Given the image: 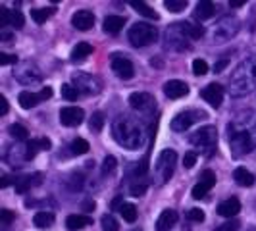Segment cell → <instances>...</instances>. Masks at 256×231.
I'll return each instance as SVG.
<instances>
[{
  "label": "cell",
  "mask_w": 256,
  "mask_h": 231,
  "mask_svg": "<svg viewBox=\"0 0 256 231\" xmlns=\"http://www.w3.org/2000/svg\"><path fill=\"white\" fill-rule=\"evenodd\" d=\"M256 87V58H246L233 70L230 77L231 96H244Z\"/></svg>",
  "instance_id": "cell-1"
},
{
  "label": "cell",
  "mask_w": 256,
  "mask_h": 231,
  "mask_svg": "<svg viewBox=\"0 0 256 231\" xmlns=\"http://www.w3.org/2000/svg\"><path fill=\"white\" fill-rule=\"evenodd\" d=\"M112 133H114V139L122 146H126L129 150H135L141 146L142 139H144V131L139 126V122L131 120L129 116H120L112 124Z\"/></svg>",
  "instance_id": "cell-2"
},
{
  "label": "cell",
  "mask_w": 256,
  "mask_h": 231,
  "mask_svg": "<svg viewBox=\"0 0 256 231\" xmlns=\"http://www.w3.org/2000/svg\"><path fill=\"white\" fill-rule=\"evenodd\" d=\"M230 142H231V150L235 156H243V154L250 152L254 148V139H252V131L250 129H237L233 124H230Z\"/></svg>",
  "instance_id": "cell-3"
},
{
  "label": "cell",
  "mask_w": 256,
  "mask_h": 231,
  "mask_svg": "<svg viewBox=\"0 0 256 231\" xmlns=\"http://www.w3.org/2000/svg\"><path fill=\"white\" fill-rule=\"evenodd\" d=\"M156 37H158L156 27L150 26V24H146V22H137V24H133V26L129 27L128 38H129V42H131L133 46H137V48L154 42Z\"/></svg>",
  "instance_id": "cell-4"
},
{
  "label": "cell",
  "mask_w": 256,
  "mask_h": 231,
  "mask_svg": "<svg viewBox=\"0 0 256 231\" xmlns=\"http://www.w3.org/2000/svg\"><path fill=\"white\" fill-rule=\"evenodd\" d=\"M176 162H178V154H176V150H172V148L162 150V154L158 156L156 172H158V176H160V181H162V183H166V181L174 176Z\"/></svg>",
  "instance_id": "cell-5"
},
{
  "label": "cell",
  "mask_w": 256,
  "mask_h": 231,
  "mask_svg": "<svg viewBox=\"0 0 256 231\" xmlns=\"http://www.w3.org/2000/svg\"><path fill=\"white\" fill-rule=\"evenodd\" d=\"M218 142V131L214 126H206L200 128L196 133L191 135V144L198 146V148H206V150H212Z\"/></svg>",
  "instance_id": "cell-6"
},
{
  "label": "cell",
  "mask_w": 256,
  "mask_h": 231,
  "mask_svg": "<svg viewBox=\"0 0 256 231\" xmlns=\"http://www.w3.org/2000/svg\"><path fill=\"white\" fill-rule=\"evenodd\" d=\"M74 87H76L79 92H85V94H96L102 89V83L100 79L94 76H89V74H74Z\"/></svg>",
  "instance_id": "cell-7"
},
{
  "label": "cell",
  "mask_w": 256,
  "mask_h": 231,
  "mask_svg": "<svg viewBox=\"0 0 256 231\" xmlns=\"http://www.w3.org/2000/svg\"><path fill=\"white\" fill-rule=\"evenodd\" d=\"M14 77L24 85H31V83H38L42 79V74L33 62H22L20 68L14 72Z\"/></svg>",
  "instance_id": "cell-8"
},
{
  "label": "cell",
  "mask_w": 256,
  "mask_h": 231,
  "mask_svg": "<svg viewBox=\"0 0 256 231\" xmlns=\"http://www.w3.org/2000/svg\"><path fill=\"white\" fill-rule=\"evenodd\" d=\"M204 116L206 114L204 112H200V110H187V112H180V114L172 120V129H174V131H178V133H183V131H187V129L191 128L194 122L202 120Z\"/></svg>",
  "instance_id": "cell-9"
},
{
  "label": "cell",
  "mask_w": 256,
  "mask_h": 231,
  "mask_svg": "<svg viewBox=\"0 0 256 231\" xmlns=\"http://www.w3.org/2000/svg\"><path fill=\"white\" fill-rule=\"evenodd\" d=\"M239 31V20L237 18H224L220 20V24L214 27V38L224 42V40H230L231 37H235Z\"/></svg>",
  "instance_id": "cell-10"
},
{
  "label": "cell",
  "mask_w": 256,
  "mask_h": 231,
  "mask_svg": "<svg viewBox=\"0 0 256 231\" xmlns=\"http://www.w3.org/2000/svg\"><path fill=\"white\" fill-rule=\"evenodd\" d=\"M85 120V112L83 108H77V106H66L60 110V124L66 128H76L81 126Z\"/></svg>",
  "instance_id": "cell-11"
},
{
  "label": "cell",
  "mask_w": 256,
  "mask_h": 231,
  "mask_svg": "<svg viewBox=\"0 0 256 231\" xmlns=\"http://www.w3.org/2000/svg\"><path fill=\"white\" fill-rule=\"evenodd\" d=\"M129 104L133 110H139V112H150L156 106V100H154L152 94L148 92H133L129 96Z\"/></svg>",
  "instance_id": "cell-12"
},
{
  "label": "cell",
  "mask_w": 256,
  "mask_h": 231,
  "mask_svg": "<svg viewBox=\"0 0 256 231\" xmlns=\"http://www.w3.org/2000/svg\"><path fill=\"white\" fill-rule=\"evenodd\" d=\"M200 96L212 108H220V104L224 100V87L220 83H210V85H206L204 89L200 90Z\"/></svg>",
  "instance_id": "cell-13"
},
{
  "label": "cell",
  "mask_w": 256,
  "mask_h": 231,
  "mask_svg": "<svg viewBox=\"0 0 256 231\" xmlns=\"http://www.w3.org/2000/svg\"><path fill=\"white\" fill-rule=\"evenodd\" d=\"M112 72L120 79H131L135 76V66L131 64V60L124 58V56H116L112 60Z\"/></svg>",
  "instance_id": "cell-14"
},
{
  "label": "cell",
  "mask_w": 256,
  "mask_h": 231,
  "mask_svg": "<svg viewBox=\"0 0 256 231\" xmlns=\"http://www.w3.org/2000/svg\"><path fill=\"white\" fill-rule=\"evenodd\" d=\"M164 94L172 100H178V98H183L189 94V85L185 81H180V79H172L164 85Z\"/></svg>",
  "instance_id": "cell-15"
},
{
  "label": "cell",
  "mask_w": 256,
  "mask_h": 231,
  "mask_svg": "<svg viewBox=\"0 0 256 231\" xmlns=\"http://www.w3.org/2000/svg\"><path fill=\"white\" fill-rule=\"evenodd\" d=\"M72 26L79 31H89L90 27L94 26V14L90 10H77L72 16Z\"/></svg>",
  "instance_id": "cell-16"
},
{
  "label": "cell",
  "mask_w": 256,
  "mask_h": 231,
  "mask_svg": "<svg viewBox=\"0 0 256 231\" xmlns=\"http://www.w3.org/2000/svg\"><path fill=\"white\" fill-rule=\"evenodd\" d=\"M176 222H178V212L176 210H164L156 220V231H172Z\"/></svg>",
  "instance_id": "cell-17"
},
{
  "label": "cell",
  "mask_w": 256,
  "mask_h": 231,
  "mask_svg": "<svg viewBox=\"0 0 256 231\" xmlns=\"http://www.w3.org/2000/svg\"><path fill=\"white\" fill-rule=\"evenodd\" d=\"M239 210H241V202H239V198H235V196H231L228 200L220 202V206H218V214L224 216V218H233V216H237Z\"/></svg>",
  "instance_id": "cell-18"
},
{
  "label": "cell",
  "mask_w": 256,
  "mask_h": 231,
  "mask_svg": "<svg viewBox=\"0 0 256 231\" xmlns=\"http://www.w3.org/2000/svg\"><path fill=\"white\" fill-rule=\"evenodd\" d=\"M18 100H20V106H22L24 110H31V108H35L38 102H42V96H40V92H29V90H24V92H20Z\"/></svg>",
  "instance_id": "cell-19"
},
{
  "label": "cell",
  "mask_w": 256,
  "mask_h": 231,
  "mask_svg": "<svg viewBox=\"0 0 256 231\" xmlns=\"http://www.w3.org/2000/svg\"><path fill=\"white\" fill-rule=\"evenodd\" d=\"M176 26L181 31V35L187 38H200L204 35V27L200 26H192V24H187V22H180Z\"/></svg>",
  "instance_id": "cell-20"
},
{
  "label": "cell",
  "mask_w": 256,
  "mask_h": 231,
  "mask_svg": "<svg viewBox=\"0 0 256 231\" xmlns=\"http://www.w3.org/2000/svg\"><path fill=\"white\" fill-rule=\"evenodd\" d=\"M124 26H126V18H122V16H108L104 20V31L110 33V35L120 33L124 29Z\"/></svg>",
  "instance_id": "cell-21"
},
{
  "label": "cell",
  "mask_w": 256,
  "mask_h": 231,
  "mask_svg": "<svg viewBox=\"0 0 256 231\" xmlns=\"http://www.w3.org/2000/svg\"><path fill=\"white\" fill-rule=\"evenodd\" d=\"M90 224H92V220L89 216H81V214H72V216H68V220H66V226H68L70 231L83 230V228H87Z\"/></svg>",
  "instance_id": "cell-22"
},
{
  "label": "cell",
  "mask_w": 256,
  "mask_h": 231,
  "mask_svg": "<svg viewBox=\"0 0 256 231\" xmlns=\"http://www.w3.org/2000/svg\"><path fill=\"white\" fill-rule=\"evenodd\" d=\"M216 14V6H214V2H210V0H202V2H198L196 4V10H194V18H198L200 22H204L208 18H212Z\"/></svg>",
  "instance_id": "cell-23"
},
{
  "label": "cell",
  "mask_w": 256,
  "mask_h": 231,
  "mask_svg": "<svg viewBox=\"0 0 256 231\" xmlns=\"http://www.w3.org/2000/svg\"><path fill=\"white\" fill-rule=\"evenodd\" d=\"M233 180L237 185H241V187H250L252 183H254V176L246 170V168H237L235 172H233Z\"/></svg>",
  "instance_id": "cell-24"
},
{
  "label": "cell",
  "mask_w": 256,
  "mask_h": 231,
  "mask_svg": "<svg viewBox=\"0 0 256 231\" xmlns=\"http://www.w3.org/2000/svg\"><path fill=\"white\" fill-rule=\"evenodd\" d=\"M90 54H92V44H89V42H79L77 46H74V50H72V60L74 62H83Z\"/></svg>",
  "instance_id": "cell-25"
},
{
  "label": "cell",
  "mask_w": 256,
  "mask_h": 231,
  "mask_svg": "<svg viewBox=\"0 0 256 231\" xmlns=\"http://www.w3.org/2000/svg\"><path fill=\"white\" fill-rule=\"evenodd\" d=\"M129 6H131V8H135V12H139L141 16L148 18V20H158V14L154 12L148 4L141 2V0H131V2H129Z\"/></svg>",
  "instance_id": "cell-26"
},
{
  "label": "cell",
  "mask_w": 256,
  "mask_h": 231,
  "mask_svg": "<svg viewBox=\"0 0 256 231\" xmlns=\"http://www.w3.org/2000/svg\"><path fill=\"white\" fill-rule=\"evenodd\" d=\"M33 224H35L37 228H40V230H46V228H50L52 224H54V214H52V212H46V210L37 212L35 218H33Z\"/></svg>",
  "instance_id": "cell-27"
},
{
  "label": "cell",
  "mask_w": 256,
  "mask_h": 231,
  "mask_svg": "<svg viewBox=\"0 0 256 231\" xmlns=\"http://www.w3.org/2000/svg\"><path fill=\"white\" fill-rule=\"evenodd\" d=\"M52 14H54V8H48V10H44V8H35V10H31V20H33L35 24H38V26H42Z\"/></svg>",
  "instance_id": "cell-28"
},
{
  "label": "cell",
  "mask_w": 256,
  "mask_h": 231,
  "mask_svg": "<svg viewBox=\"0 0 256 231\" xmlns=\"http://www.w3.org/2000/svg\"><path fill=\"white\" fill-rule=\"evenodd\" d=\"M120 214L124 216L126 222L133 224L137 220V208H135V204H131V202H124V206L120 208Z\"/></svg>",
  "instance_id": "cell-29"
},
{
  "label": "cell",
  "mask_w": 256,
  "mask_h": 231,
  "mask_svg": "<svg viewBox=\"0 0 256 231\" xmlns=\"http://www.w3.org/2000/svg\"><path fill=\"white\" fill-rule=\"evenodd\" d=\"M8 133L12 135L14 139H18V141H26L27 137H29V131H27L24 126H20V124H12V126L8 128Z\"/></svg>",
  "instance_id": "cell-30"
},
{
  "label": "cell",
  "mask_w": 256,
  "mask_h": 231,
  "mask_svg": "<svg viewBox=\"0 0 256 231\" xmlns=\"http://www.w3.org/2000/svg\"><path fill=\"white\" fill-rule=\"evenodd\" d=\"M89 128L92 133H100L104 128V116L102 112H94L92 114V118H90V122H89Z\"/></svg>",
  "instance_id": "cell-31"
},
{
  "label": "cell",
  "mask_w": 256,
  "mask_h": 231,
  "mask_svg": "<svg viewBox=\"0 0 256 231\" xmlns=\"http://www.w3.org/2000/svg\"><path fill=\"white\" fill-rule=\"evenodd\" d=\"M72 154H87L89 152V141H85V139H81V137H77L76 141L72 142Z\"/></svg>",
  "instance_id": "cell-32"
},
{
  "label": "cell",
  "mask_w": 256,
  "mask_h": 231,
  "mask_svg": "<svg viewBox=\"0 0 256 231\" xmlns=\"http://www.w3.org/2000/svg\"><path fill=\"white\" fill-rule=\"evenodd\" d=\"M60 92H62V96H64L66 100H70V102L77 100V96H79V90H77L74 85H70V83H64V85L60 87Z\"/></svg>",
  "instance_id": "cell-33"
},
{
  "label": "cell",
  "mask_w": 256,
  "mask_h": 231,
  "mask_svg": "<svg viewBox=\"0 0 256 231\" xmlns=\"http://www.w3.org/2000/svg\"><path fill=\"white\" fill-rule=\"evenodd\" d=\"M100 224H102V231H120V226L112 214H104L100 218Z\"/></svg>",
  "instance_id": "cell-34"
},
{
  "label": "cell",
  "mask_w": 256,
  "mask_h": 231,
  "mask_svg": "<svg viewBox=\"0 0 256 231\" xmlns=\"http://www.w3.org/2000/svg\"><path fill=\"white\" fill-rule=\"evenodd\" d=\"M200 183H202L206 189L210 191V189L216 185V174H214L212 170H204V172H202V176H200Z\"/></svg>",
  "instance_id": "cell-35"
},
{
  "label": "cell",
  "mask_w": 256,
  "mask_h": 231,
  "mask_svg": "<svg viewBox=\"0 0 256 231\" xmlns=\"http://www.w3.org/2000/svg\"><path fill=\"white\" fill-rule=\"evenodd\" d=\"M166 8L174 14L183 12L187 8V0H166Z\"/></svg>",
  "instance_id": "cell-36"
},
{
  "label": "cell",
  "mask_w": 256,
  "mask_h": 231,
  "mask_svg": "<svg viewBox=\"0 0 256 231\" xmlns=\"http://www.w3.org/2000/svg\"><path fill=\"white\" fill-rule=\"evenodd\" d=\"M24 24H26L24 14L20 12V10H12V14H10V27H14V29H22Z\"/></svg>",
  "instance_id": "cell-37"
},
{
  "label": "cell",
  "mask_w": 256,
  "mask_h": 231,
  "mask_svg": "<svg viewBox=\"0 0 256 231\" xmlns=\"http://www.w3.org/2000/svg\"><path fill=\"white\" fill-rule=\"evenodd\" d=\"M192 74H194V76H206V74H208V64H206V60H200V58L192 60Z\"/></svg>",
  "instance_id": "cell-38"
},
{
  "label": "cell",
  "mask_w": 256,
  "mask_h": 231,
  "mask_svg": "<svg viewBox=\"0 0 256 231\" xmlns=\"http://www.w3.org/2000/svg\"><path fill=\"white\" fill-rule=\"evenodd\" d=\"M114 170H116V158L112 156V154H108L102 162V174L104 176H108V174H112Z\"/></svg>",
  "instance_id": "cell-39"
},
{
  "label": "cell",
  "mask_w": 256,
  "mask_h": 231,
  "mask_svg": "<svg viewBox=\"0 0 256 231\" xmlns=\"http://www.w3.org/2000/svg\"><path fill=\"white\" fill-rule=\"evenodd\" d=\"M187 218L191 220V222H198V224H200V222H204L206 216L200 208H191V210L187 212Z\"/></svg>",
  "instance_id": "cell-40"
},
{
  "label": "cell",
  "mask_w": 256,
  "mask_h": 231,
  "mask_svg": "<svg viewBox=\"0 0 256 231\" xmlns=\"http://www.w3.org/2000/svg\"><path fill=\"white\" fill-rule=\"evenodd\" d=\"M206 192H208V189H206L204 185L198 181L194 187H192V198H196V200H200V198H204Z\"/></svg>",
  "instance_id": "cell-41"
},
{
  "label": "cell",
  "mask_w": 256,
  "mask_h": 231,
  "mask_svg": "<svg viewBox=\"0 0 256 231\" xmlns=\"http://www.w3.org/2000/svg\"><path fill=\"white\" fill-rule=\"evenodd\" d=\"M29 189H31V178H22V180L16 183V191L22 192V194L27 192Z\"/></svg>",
  "instance_id": "cell-42"
},
{
  "label": "cell",
  "mask_w": 256,
  "mask_h": 231,
  "mask_svg": "<svg viewBox=\"0 0 256 231\" xmlns=\"http://www.w3.org/2000/svg\"><path fill=\"white\" fill-rule=\"evenodd\" d=\"M146 189H148L146 183H133L131 189H129V192H131L133 196H142V194L146 192Z\"/></svg>",
  "instance_id": "cell-43"
},
{
  "label": "cell",
  "mask_w": 256,
  "mask_h": 231,
  "mask_svg": "<svg viewBox=\"0 0 256 231\" xmlns=\"http://www.w3.org/2000/svg\"><path fill=\"white\" fill-rule=\"evenodd\" d=\"M237 230H239V222H237V220H230V222L218 226L214 231H237Z\"/></svg>",
  "instance_id": "cell-44"
},
{
  "label": "cell",
  "mask_w": 256,
  "mask_h": 231,
  "mask_svg": "<svg viewBox=\"0 0 256 231\" xmlns=\"http://www.w3.org/2000/svg\"><path fill=\"white\" fill-rule=\"evenodd\" d=\"M16 62H18V56H16V54H8V52H0V66L16 64Z\"/></svg>",
  "instance_id": "cell-45"
},
{
  "label": "cell",
  "mask_w": 256,
  "mask_h": 231,
  "mask_svg": "<svg viewBox=\"0 0 256 231\" xmlns=\"http://www.w3.org/2000/svg\"><path fill=\"white\" fill-rule=\"evenodd\" d=\"M196 152H185V156H183V166L187 168V170H191L194 164H196Z\"/></svg>",
  "instance_id": "cell-46"
},
{
  "label": "cell",
  "mask_w": 256,
  "mask_h": 231,
  "mask_svg": "<svg viewBox=\"0 0 256 231\" xmlns=\"http://www.w3.org/2000/svg\"><path fill=\"white\" fill-rule=\"evenodd\" d=\"M10 14H12V10H8V8H0V26L6 27L10 26Z\"/></svg>",
  "instance_id": "cell-47"
},
{
  "label": "cell",
  "mask_w": 256,
  "mask_h": 231,
  "mask_svg": "<svg viewBox=\"0 0 256 231\" xmlns=\"http://www.w3.org/2000/svg\"><path fill=\"white\" fill-rule=\"evenodd\" d=\"M14 220H16V214H14V212H10V210H2V212H0V222H2L4 226L12 224Z\"/></svg>",
  "instance_id": "cell-48"
},
{
  "label": "cell",
  "mask_w": 256,
  "mask_h": 231,
  "mask_svg": "<svg viewBox=\"0 0 256 231\" xmlns=\"http://www.w3.org/2000/svg\"><path fill=\"white\" fill-rule=\"evenodd\" d=\"M8 114V100H6V96L2 94L0 96V116H6Z\"/></svg>",
  "instance_id": "cell-49"
},
{
  "label": "cell",
  "mask_w": 256,
  "mask_h": 231,
  "mask_svg": "<svg viewBox=\"0 0 256 231\" xmlns=\"http://www.w3.org/2000/svg\"><path fill=\"white\" fill-rule=\"evenodd\" d=\"M122 200H124V196H122V194H120V196H116L114 200H112V210H120V208L124 206Z\"/></svg>",
  "instance_id": "cell-50"
},
{
  "label": "cell",
  "mask_w": 256,
  "mask_h": 231,
  "mask_svg": "<svg viewBox=\"0 0 256 231\" xmlns=\"http://www.w3.org/2000/svg\"><path fill=\"white\" fill-rule=\"evenodd\" d=\"M226 66H228V60H222V62H218V64L214 66V72H216V74H220V72H222Z\"/></svg>",
  "instance_id": "cell-51"
},
{
  "label": "cell",
  "mask_w": 256,
  "mask_h": 231,
  "mask_svg": "<svg viewBox=\"0 0 256 231\" xmlns=\"http://www.w3.org/2000/svg\"><path fill=\"white\" fill-rule=\"evenodd\" d=\"M230 6L231 8H241V6H244V0H231Z\"/></svg>",
  "instance_id": "cell-52"
},
{
  "label": "cell",
  "mask_w": 256,
  "mask_h": 231,
  "mask_svg": "<svg viewBox=\"0 0 256 231\" xmlns=\"http://www.w3.org/2000/svg\"><path fill=\"white\" fill-rule=\"evenodd\" d=\"M10 183H12V178H8V176H4V178H2V181H0V187L4 189V187H8Z\"/></svg>",
  "instance_id": "cell-53"
},
{
  "label": "cell",
  "mask_w": 256,
  "mask_h": 231,
  "mask_svg": "<svg viewBox=\"0 0 256 231\" xmlns=\"http://www.w3.org/2000/svg\"><path fill=\"white\" fill-rule=\"evenodd\" d=\"M2 38H4L6 42H10V40H12V35H10V33H2Z\"/></svg>",
  "instance_id": "cell-54"
}]
</instances>
